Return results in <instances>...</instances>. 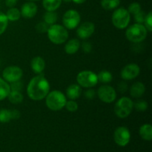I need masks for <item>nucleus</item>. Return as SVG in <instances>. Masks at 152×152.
<instances>
[{
	"instance_id": "obj_2",
	"label": "nucleus",
	"mask_w": 152,
	"mask_h": 152,
	"mask_svg": "<svg viewBox=\"0 0 152 152\" xmlns=\"http://www.w3.org/2000/svg\"><path fill=\"white\" fill-rule=\"evenodd\" d=\"M66 96L59 91H52L46 96L45 104L48 108L53 111H59L65 107Z\"/></svg>"
},
{
	"instance_id": "obj_24",
	"label": "nucleus",
	"mask_w": 152,
	"mask_h": 152,
	"mask_svg": "<svg viewBox=\"0 0 152 152\" xmlns=\"http://www.w3.org/2000/svg\"><path fill=\"white\" fill-rule=\"evenodd\" d=\"M98 81L102 83H109L112 81L113 76L111 72L106 71V70H102L99 74H97Z\"/></svg>"
},
{
	"instance_id": "obj_8",
	"label": "nucleus",
	"mask_w": 152,
	"mask_h": 152,
	"mask_svg": "<svg viewBox=\"0 0 152 152\" xmlns=\"http://www.w3.org/2000/svg\"><path fill=\"white\" fill-rule=\"evenodd\" d=\"M81 21L80 15L77 10H68L64 14L62 18L64 27L67 29L73 30L77 28Z\"/></svg>"
},
{
	"instance_id": "obj_32",
	"label": "nucleus",
	"mask_w": 152,
	"mask_h": 152,
	"mask_svg": "<svg viewBox=\"0 0 152 152\" xmlns=\"http://www.w3.org/2000/svg\"><path fill=\"white\" fill-rule=\"evenodd\" d=\"M48 25L43 21V22H40L37 24L36 25V30L39 34H44V33L47 32L48 29Z\"/></svg>"
},
{
	"instance_id": "obj_19",
	"label": "nucleus",
	"mask_w": 152,
	"mask_h": 152,
	"mask_svg": "<svg viewBox=\"0 0 152 152\" xmlns=\"http://www.w3.org/2000/svg\"><path fill=\"white\" fill-rule=\"evenodd\" d=\"M140 135L143 140L151 141L152 140V126L150 124H144L140 128Z\"/></svg>"
},
{
	"instance_id": "obj_28",
	"label": "nucleus",
	"mask_w": 152,
	"mask_h": 152,
	"mask_svg": "<svg viewBox=\"0 0 152 152\" xmlns=\"http://www.w3.org/2000/svg\"><path fill=\"white\" fill-rule=\"evenodd\" d=\"M8 25V19L5 13L0 11V35L4 34Z\"/></svg>"
},
{
	"instance_id": "obj_16",
	"label": "nucleus",
	"mask_w": 152,
	"mask_h": 152,
	"mask_svg": "<svg viewBox=\"0 0 152 152\" xmlns=\"http://www.w3.org/2000/svg\"><path fill=\"white\" fill-rule=\"evenodd\" d=\"M82 94V89L79 85L72 84L70 85L66 89L67 97L72 100L78 99Z\"/></svg>"
},
{
	"instance_id": "obj_20",
	"label": "nucleus",
	"mask_w": 152,
	"mask_h": 152,
	"mask_svg": "<svg viewBox=\"0 0 152 152\" xmlns=\"http://www.w3.org/2000/svg\"><path fill=\"white\" fill-rule=\"evenodd\" d=\"M62 0H43L42 5L47 11H55L60 7Z\"/></svg>"
},
{
	"instance_id": "obj_43",
	"label": "nucleus",
	"mask_w": 152,
	"mask_h": 152,
	"mask_svg": "<svg viewBox=\"0 0 152 152\" xmlns=\"http://www.w3.org/2000/svg\"><path fill=\"white\" fill-rule=\"evenodd\" d=\"M28 1H39V0H28Z\"/></svg>"
},
{
	"instance_id": "obj_23",
	"label": "nucleus",
	"mask_w": 152,
	"mask_h": 152,
	"mask_svg": "<svg viewBox=\"0 0 152 152\" xmlns=\"http://www.w3.org/2000/svg\"><path fill=\"white\" fill-rule=\"evenodd\" d=\"M120 4V0H102L101 6L106 10H114L117 8Z\"/></svg>"
},
{
	"instance_id": "obj_10",
	"label": "nucleus",
	"mask_w": 152,
	"mask_h": 152,
	"mask_svg": "<svg viewBox=\"0 0 152 152\" xmlns=\"http://www.w3.org/2000/svg\"><path fill=\"white\" fill-rule=\"evenodd\" d=\"M114 142L118 145L124 147L129 143L131 140V133L129 129L124 126L118 127L114 134Z\"/></svg>"
},
{
	"instance_id": "obj_13",
	"label": "nucleus",
	"mask_w": 152,
	"mask_h": 152,
	"mask_svg": "<svg viewBox=\"0 0 152 152\" xmlns=\"http://www.w3.org/2000/svg\"><path fill=\"white\" fill-rule=\"evenodd\" d=\"M95 31L94 24L91 22H83L78 27L77 30V34L79 38L86 39L93 35Z\"/></svg>"
},
{
	"instance_id": "obj_30",
	"label": "nucleus",
	"mask_w": 152,
	"mask_h": 152,
	"mask_svg": "<svg viewBox=\"0 0 152 152\" xmlns=\"http://www.w3.org/2000/svg\"><path fill=\"white\" fill-rule=\"evenodd\" d=\"M148 102L144 100H137L134 104V107L137 111H145L148 108Z\"/></svg>"
},
{
	"instance_id": "obj_37",
	"label": "nucleus",
	"mask_w": 152,
	"mask_h": 152,
	"mask_svg": "<svg viewBox=\"0 0 152 152\" xmlns=\"http://www.w3.org/2000/svg\"><path fill=\"white\" fill-rule=\"evenodd\" d=\"M95 95H96V93H95L94 90H92V89H88L85 92V96L89 99H92L93 98H94Z\"/></svg>"
},
{
	"instance_id": "obj_1",
	"label": "nucleus",
	"mask_w": 152,
	"mask_h": 152,
	"mask_svg": "<svg viewBox=\"0 0 152 152\" xmlns=\"http://www.w3.org/2000/svg\"><path fill=\"white\" fill-rule=\"evenodd\" d=\"M50 92V84L47 79L42 75L34 77L31 80L27 88L28 96L34 101L45 99Z\"/></svg>"
},
{
	"instance_id": "obj_14",
	"label": "nucleus",
	"mask_w": 152,
	"mask_h": 152,
	"mask_svg": "<svg viewBox=\"0 0 152 152\" xmlns=\"http://www.w3.org/2000/svg\"><path fill=\"white\" fill-rule=\"evenodd\" d=\"M21 16L25 19H31L34 17L37 13V6L32 1L26 2L22 5L20 10Z\"/></svg>"
},
{
	"instance_id": "obj_9",
	"label": "nucleus",
	"mask_w": 152,
	"mask_h": 152,
	"mask_svg": "<svg viewBox=\"0 0 152 152\" xmlns=\"http://www.w3.org/2000/svg\"><path fill=\"white\" fill-rule=\"evenodd\" d=\"M23 75V71L22 68L18 66L12 65L8 66L2 71V77L7 83H14L19 81Z\"/></svg>"
},
{
	"instance_id": "obj_21",
	"label": "nucleus",
	"mask_w": 152,
	"mask_h": 152,
	"mask_svg": "<svg viewBox=\"0 0 152 152\" xmlns=\"http://www.w3.org/2000/svg\"><path fill=\"white\" fill-rule=\"evenodd\" d=\"M10 91V86L8 83L0 77V101L7 98Z\"/></svg>"
},
{
	"instance_id": "obj_5",
	"label": "nucleus",
	"mask_w": 152,
	"mask_h": 152,
	"mask_svg": "<svg viewBox=\"0 0 152 152\" xmlns=\"http://www.w3.org/2000/svg\"><path fill=\"white\" fill-rule=\"evenodd\" d=\"M133 108V101L127 96H123L116 102L114 106V112L119 118L124 119L130 115Z\"/></svg>"
},
{
	"instance_id": "obj_35",
	"label": "nucleus",
	"mask_w": 152,
	"mask_h": 152,
	"mask_svg": "<svg viewBox=\"0 0 152 152\" xmlns=\"http://www.w3.org/2000/svg\"><path fill=\"white\" fill-rule=\"evenodd\" d=\"M10 86V90L11 91H19L22 88V86H21V83H19V81H16L14 82V83H11V86Z\"/></svg>"
},
{
	"instance_id": "obj_38",
	"label": "nucleus",
	"mask_w": 152,
	"mask_h": 152,
	"mask_svg": "<svg viewBox=\"0 0 152 152\" xmlns=\"http://www.w3.org/2000/svg\"><path fill=\"white\" fill-rule=\"evenodd\" d=\"M127 84H126V83H124V82H121V83L118 85V90L120 91L121 93L126 92V91H127Z\"/></svg>"
},
{
	"instance_id": "obj_42",
	"label": "nucleus",
	"mask_w": 152,
	"mask_h": 152,
	"mask_svg": "<svg viewBox=\"0 0 152 152\" xmlns=\"http://www.w3.org/2000/svg\"><path fill=\"white\" fill-rule=\"evenodd\" d=\"M62 1H64L65 2H70V1H71L72 0H62Z\"/></svg>"
},
{
	"instance_id": "obj_34",
	"label": "nucleus",
	"mask_w": 152,
	"mask_h": 152,
	"mask_svg": "<svg viewBox=\"0 0 152 152\" xmlns=\"http://www.w3.org/2000/svg\"><path fill=\"white\" fill-rule=\"evenodd\" d=\"M134 16L135 21H136L137 23L142 24V23H144V21H145L146 14H145V12L142 11V10H141L140 11H139L137 13H136L135 15H134Z\"/></svg>"
},
{
	"instance_id": "obj_22",
	"label": "nucleus",
	"mask_w": 152,
	"mask_h": 152,
	"mask_svg": "<svg viewBox=\"0 0 152 152\" xmlns=\"http://www.w3.org/2000/svg\"><path fill=\"white\" fill-rule=\"evenodd\" d=\"M8 100L13 104H19L23 101V95L20 91H10V94L7 96Z\"/></svg>"
},
{
	"instance_id": "obj_40",
	"label": "nucleus",
	"mask_w": 152,
	"mask_h": 152,
	"mask_svg": "<svg viewBox=\"0 0 152 152\" xmlns=\"http://www.w3.org/2000/svg\"><path fill=\"white\" fill-rule=\"evenodd\" d=\"M20 117V113L18 110H12V119L18 120Z\"/></svg>"
},
{
	"instance_id": "obj_7",
	"label": "nucleus",
	"mask_w": 152,
	"mask_h": 152,
	"mask_svg": "<svg viewBox=\"0 0 152 152\" xmlns=\"http://www.w3.org/2000/svg\"><path fill=\"white\" fill-rule=\"evenodd\" d=\"M77 83L83 88L94 87L98 83L97 75L93 71H83L78 74L77 77Z\"/></svg>"
},
{
	"instance_id": "obj_26",
	"label": "nucleus",
	"mask_w": 152,
	"mask_h": 152,
	"mask_svg": "<svg viewBox=\"0 0 152 152\" xmlns=\"http://www.w3.org/2000/svg\"><path fill=\"white\" fill-rule=\"evenodd\" d=\"M43 19L48 25H53L57 20V14L54 11H47L44 14Z\"/></svg>"
},
{
	"instance_id": "obj_36",
	"label": "nucleus",
	"mask_w": 152,
	"mask_h": 152,
	"mask_svg": "<svg viewBox=\"0 0 152 152\" xmlns=\"http://www.w3.org/2000/svg\"><path fill=\"white\" fill-rule=\"evenodd\" d=\"M83 50H84L85 53H90L92 50V46L91 44L88 42H85L83 44Z\"/></svg>"
},
{
	"instance_id": "obj_17",
	"label": "nucleus",
	"mask_w": 152,
	"mask_h": 152,
	"mask_svg": "<svg viewBox=\"0 0 152 152\" xmlns=\"http://www.w3.org/2000/svg\"><path fill=\"white\" fill-rule=\"evenodd\" d=\"M145 91V87L144 84L140 82H137L132 85L130 88V94L134 98H140L143 95Z\"/></svg>"
},
{
	"instance_id": "obj_15",
	"label": "nucleus",
	"mask_w": 152,
	"mask_h": 152,
	"mask_svg": "<svg viewBox=\"0 0 152 152\" xmlns=\"http://www.w3.org/2000/svg\"><path fill=\"white\" fill-rule=\"evenodd\" d=\"M31 67L34 73L40 74L45 68V61L41 56H36L31 60Z\"/></svg>"
},
{
	"instance_id": "obj_12",
	"label": "nucleus",
	"mask_w": 152,
	"mask_h": 152,
	"mask_svg": "<svg viewBox=\"0 0 152 152\" xmlns=\"http://www.w3.org/2000/svg\"><path fill=\"white\" fill-rule=\"evenodd\" d=\"M140 73V68L137 64L131 63L122 69L120 76L124 80H132L137 78Z\"/></svg>"
},
{
	"instance_id": "obj_18",
	"label": "nucleus",
	"mask_w": 152,
	"mask_h": 152,
	"mask_svg": "<svg viewBox=\"0 0 152 152\" xmlns=\"http://www.w3.org/2000/svg\"><path fill=\"white\" fill-rule=\"evenodd\" d=\"M80 48V42L77 39H72L67 42L65 46V51L68 54H74Z\"/></svg>"
},
{
	"instance_id": "obj_4",
	"label": "nucleus",
	"mask_w": 152,
	"mask_h": 152,
	"mask_svg": "<svg viewBox=\"0 0 152 152\" xmlns=\"http://www.w3.org/2000/svg\"><path fill=\"white\" fill-rule=\"evenodd\" d=\"M126 36L127 39L132 42H141L146 38L147 29L142 24H134L131 25L129 28H127Z\"/></svg>"
},
{
	"instance_id": "obj_3",
	"label": "nucleus",
	"mask_w": 152,
	"mask_h": 152,
	"mask_svg": "<svg viewBox=\"0 0 152 152\" xmlns=\"http://www.w3.org/2000/svg\"><path fill=\"white\" fill-rule=\"evenodd\" d=\"M47 32L48 39L53 44L61 45L66 42L68 38V31L65 27L60 25H51Z\"/></svg>"
},
{
	"instance_id": "obj_25",
	"label": "nucleus",
	"mask_w": 152,
	"mask_h": 152,
	"mask_svg": "<svg viewBox=\"0 0 152 152\" xmlns=\"http://www.w3.org/2000/svg\"><path fill=\"white\" fill-rule=\"evenodd\" d=\"M7 19L8 21H11V22H14V21H17L20 19L21 17V13L20 10L19 9L16 8V7H10L8 10H7V13H6Z\"/></svg>"
},
{
	"instance_id": "obj_33",
	"label": "nucleus",
	"mask_w": 152,
	"mask_h": 152,
	"mask_svg": "<svg viewBox=\"0 0 152 152\" xmlns=\"http://www.w3.org/2000/svg\"><path fill=\"white\" fill-rule=\"evenodd\" d=\"M144 23H145V27L147 29V31H152V13L151 12H149L148 14H146L145 16V21H144Z\"/></svg>"
},
{
	"instance_id": "obj_27",
	"label": "nucleus",
	"mask_w": 152,
	"mask_h": 152,
	"mask_svg": "<svg viewBox=\"0 0 152 152\" xmlns=\"http://www.w3.org/2000/svg\"><path fill=\"white\" fill-rule=\"evenodd\" d=\"M12 119V110L1 109L0 110V123H8Z\"/></svg>"
},
{
	"instance_id": "obj_39",
	"label": "nucleus",
	"mask_w": 152,
	"mask_h": 152,
	"mask_svg": "<svg viewBox=\"0 0 152 152\" xmlns=\"http://www.w3.org/2000/svg\"><path fill=\"white\" fill-rule=\"evenodd\" d=\"M18 0H5L6 5L8 7H14V6L17 4Z\"/></svg>"
},
{
	"instance_id": "obj_31",
	"label": "nucleus",
	"mask_w": 152,
	"mask_h": 152,
	"mask_svg": "<svg viewBox=\"0 0 152 152\" xmlns=\"http://www.w3.org/2000/svg\"><path fill=\"white\" fill-rule=\"evenodd\" d=\"M141 10V5L138 2H133L129 5V8H128V11L129 13L135 15L138 12Z\"/></svg>"
},
{
	"instance_id": "obj_41",
	"label": "nucleus",
	"mask_w": 152,
	"mask_h": 152,
	"mask_svg": "<svg viewBox=\"0 0 152 152\" xmlns=\"http://www.w3.org/2000/svg\"><path fill=\"white\" fill-rule=\"evenodd\" d=\"M72 1H74V3H76V4H83V3H84L86 0H72Z\"/></svg>"
},
{
	"instance_id": "obj_6",
	"label": "nucleus",
	"mask_w": 152,
	"mask_h": 152,
	"mask_svg": "<svg viewBox=\"0 0 152 152\" xmlns=\"http://www.w3.org/2000/svg\"><path fill=\"white\" fill-rule=\"evenodd\" d=\"M130 13H129L127 9L124 7H120L114 10L112 14L113 25L118 29H124L126 28L130 22Z\"/></svg>"
},
{
	"instance_id": "obj_11",
	"label": "nucleus",
	"mask_w": 152,
	"mask_h": 152,
	"mask_svg": "<svg viewBox=\"0 0 152 152\" xmlns=\"http://www.w3.org/2000/svg\"><path fill=\"white\" fill-rule=\"evenodd\" d=\"M97 95L99 99L105 103H111L116 99L117 93L115 89L110 86H102L98 89Z\"/></svg>"
},
{
	"instance_id": "obj_29",
	"label": "nucleus",
	"mask_w": 152,
	"mask_h": 152,
	"mask_svg": "<svg viewBox=\"0 0 152 152\" xmlns=\"http://www.w3.org/2000/svg\"><path fill=\"white\" fill-rule=\"evenodd\" d=\"M65 107L70 112H76L78 110V104L75 100H72V99L66 101Z\"/></svg>"
}]
</instances>
